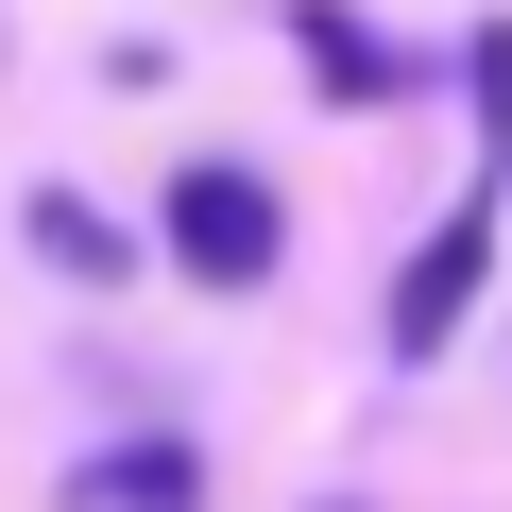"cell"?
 <instances>
[{
	"label": "cell",
	"instance_id": "obj_1",
	"mask_svg": "<svg viewBox=\"0 0 512 512\" xmlns=\"http://www.w3.org/2000/svg\"><path fill=\"white\" fill-rule=\"evenodd\" d=\"M154 239L188 256L205 291H256L291 256V205H274V171H239V154H205V171H171V205H154Z\"/></svg>",
	"mask_w": 512,
	"mask_h": 512
},
{
	"label": "cell",
	"instance_id": "obj_2",
	"mask_svg": "<svg viewBox=\"0 0 512 512\" xmlns=\"http://www.w3.org/2000/svg\"><path fill=\"white\" fill-rule=\"evenodd\" d=\"M478 274H495V188H478V205H444V239L393 274V359H444V342H461V308H478Z\"/></svg>",
	"mask_w": 512,
	"mask_h": 512
},
{
	"label": "cell",
	"instance_id": "obj_3",
	"mask_svg": "<svg viewBox=\"0 0 512 512\" xmlns=\"http://www.w3.org/2000/svg\"><path fill=\"white\" fill-rule=\"evenodd\" d=\"M291 52H308V86H325V103H410V86H427L376 18H342V0H291Z\"/></svg>",
	"mask_w": 512,
	"mask_h": 512
},
{
	"label": "cell",
	"instance_id": "obj_4",
	"mask_svg": "<svg viewBox=\"0 0 512 512\" xmlns=\"http://www.w3.org/2000/svg\"><path fill=\"white\" fill-rule=\"evenodd\" d=\"M69 512H205V461H188V444H103V461L69 478Z\"/></svg>",
	"mask_w": 512,
	"mask_h": 512
},
{
	"label": "cell",
	"instance_id": "obj_5",
	"mask_svg": "<svg viewBox=\"0 0 512 512\" xmlns=\"http://www.w3.org/2000/svg\"><path fill=\"white\" fill-rule=\"evenodd\" d=\"M35 256H52V274H120V222H86L69 188H35Z\"/></svg>",
	"mask_w": 512,
	"mask_h": 512
},
{
	"label": "cell",
	"instance_id": "obj_6",
	"mask_svg": "<svg viewBox=\"0 0 512 512\" xmlns=\"http://www.w3.org/2000/svg\"><path fill=\"white\" fill-rule=\"evenodd\" d=\"M461 86H478V137L512 154V18H478V35H461Z\"/></svg>",
	"mask_w": 512,
	"mask_h": 512
}]
</instances>
